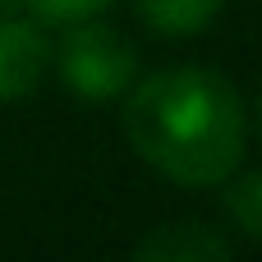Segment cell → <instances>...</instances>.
I'll list each match as a JSON object with an SVG mask.
<instances>
[{
	"instance_id": "cell-1",
	"label": "cell",
	"mask_w": 262,
	"mask_h": 262,
	"mask_svg": "<svg viewBox=\"0 0 262 262\" xmlns=\"http://www.w3.org/2000/svg\"><path fill=\"white\" fill-rule=\"evenodd\" d=\"M124 138L143 166L184 189L226 184L249 143V111L239 88L207 64H170L129 83Z\"/></svg>"
},
{
	"instance_id": "cell-8",
	"label": "cell",
	"mask_w": 262,
	"mask_h": 262,
	"mask_svg": "<svg viewBox=\"0 0 262 262\" xmlns=\"http://www.w3.org/2000/svg\"><path fill=\"white\" fill-rule=\"evenodd\" d=\"M258 138H262V88H258Z\"/></svg>"
},
{
	"instance_id": "cell-3",
	"label": "cell",
	"mask_w": 262,
	"mask_h": 262,
	"mask_svg": "<svg viewBox=\"0 0 262 262\" xmlns=\"http://www.w3.org/2000/svg\"><path fill=\"white\" fill-rule=\"evenodd\" d=\"M51 41L32 18H0V101H23L41 88Z\"/></svg>"
},
{
	"instance_id": "cell-6",
	"label": "cell",
	"mask_w": 262,
	"mask_h": 262,
	"mask_svg": "<svg viewBox=\"0 0 262 262\" xmlns=\"http://www.w3.org/2000/svg\"><path fill=\"white\" fill-rule=\"evenodd\" d=\"M226 216L249 235V239H262V170L253 175H239V180H226Z\"/></svg>"
},
{
	"instance_id": "cell-5",
	"label": "cell",
	"mask_w": 262,
	"mask_h": 262,
	"mask_svg": "<svg viewBox=\"0 0 262 262\" xmlns=\"http://www.w3.org/2000/svg\"><path fill=\"white\" fill-rule=\"evenodd\" d=\"M134 5H138V18L152 32H161V37H193V32H203L221 14L226 0H134Z\"/></svg>"
},
{
	"instance_id": "cell-2",
	"label": "cell",
	"mask_w": 262,
	"mask_h": 262,
	"mask_svg": "<svg viewBox=\"0 0 262 262\" xmlns=\"http://www.w3.org/2000/svg\"><path fill=\"white\" fill-rule=\"evenodd\" d=\"M69 32L60 37V51H55V69H60V83L78 97V101H115L120 92H129V83L138 78V51L134 41L111 28V23H92V18H78V23H64Z\"/></svg>"
},
{
	"instance_id": "cell-9",
	"label": "cell",
	"mask_w": 262,
	"mask_h": 262,
	"mask_svg": "<svg viewBox=\"0 0 262 262\" xmlns=\"http://www.w3.org/2000/svg\"><path fill=\"white\" fill-rule=\"evenodd\" d=\"M0 5H14V0H0Z\"/></svg>"
},
{
	"instance_id": "cell-7",
	"label": "cell",
	"mask_w": 262,
	"mask_h": 262,
	"mask_svg": "<svg viewBox=\"0 0 262 262\" xmlns=\"http://www.w3.org/2000/svg\"><path fill=\"white\" fill-rule=\"evenodd\" d=\"M28 5L41 23H78V18H97L111 0H28Z\"/></svg>"
},
{
	"instance_id": "cell-4",
	"label": "cell",
	"mask_w": 262,
	"mask_h": 262,
	"mask_svg": "<svg viewBox=\"0 0 262 262\" xmlns=\"http://www.w3.org/2000/svg\"><path fill=\"white\" fill-rule=\"evenodd\" d=\"M134 258L138 262H230L235 258V244L226 235H216L212 226L175 221V226L147 230L134 244Z\"/></svg>"
}]
</instances>
